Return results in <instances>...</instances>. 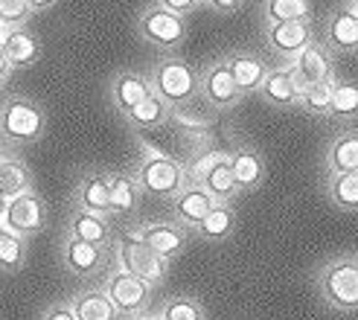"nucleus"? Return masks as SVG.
<instances>
[{"label":"nucleus","mask_w":358,"mask_h":320,"mask_svg":"<svg viewBox=\"0 0 358 320\" xmlns=\"http://www.w3.org/2000/svg\"><path fill=\"white\" fill-rule=\"evenodd\" d=\"M152 91L164 99L172 111L187 105L201 94V73L189 61L178 56H164L152 70Z\"/></svg>","instance_id":"f257e3e1"},{"label":"nucleus","mask_w":358,"mask_h":320,"mask_svg":"<svg viewBox=\"0 0 358 320\" xmlns=\"http://www.w3.org/2000/svg\"><path fill=\"white\" fill-rule=\"evenodd\" d=\"M315 289L329 309L358 312V259L335 256L324 262L315 274Z\"/></svg>","instance_id":"f03ea898"},{"label":"nucleus","mask_w":358,"mask_h":320,"mask_svg":"<svg viewBox=\"0 0 358 320\" xmlns=\"http://www.w3.org/2000/svg\"><path fill=\"white\" fill-rule=\"evenodd\" d=\"M134 181H137L140 192L152 195V198L172 201L175 195L189 184V177H187V166L181 163V160H175L169 154H160V152H149L137 163Z\"/></svg>","instance_id":"7ed1b4c3"},{"label":"nucleus","mask_w":358,"mask_h":320,"mask_svg":"<svg viewBox=\"0 0 358 320\" xmlns=\"http://www.w3.org/2000/svg\"><path fill=\"white\" fill-rule=\"evenodd\" d=\"M114 256H117L120 271H129L140 279H146L152 289L166 279L169 262H164L146 242H143L140 230H122V233L117 236V242H114Z\"/></svg>","instance_id":"20e7f679"},{"label":"nucleus","mask_w":358,"mask_h":320,"mask_svg":"<svg viewBox=\"0 0 358 320\" xmlns=\"http://www.w3.org/2000/svg\"><path fill=\"white\" fill-rule=\"evenodd\" d=\"M47 129V114L38 102L27 96H9L0 108V140L12 146L35 143Z\"/></svg>","instance_id":"39448f33"},{"label":"nucleus","mask_w":358,"mask_h":320,"mask_svg":"<svg viewBox=\"0 0 358 320\" xmlns=\"http://www.w3.org/2000/svg\"><path fill=\"white\" fill-rule=\"evenodd\" d=\"M105 294L111 297V303L117 306V312L122 317H137L146 314L149 303H152V286L146 279H140L129 271H111L105 279Z\"/></svg>","instance_id":"423d86ee"},{"label":"nucleus","mask_w":358,"mask_h":320,"mask_svg":"<svg viewBox=\"0 0 358 320\" xmlns=\"http://www.w3.org/2000/svg\"><path fill=\"white\" fill-rule=\"evenodd\" d=\"M137 29L149 44H155L160 50H178L187 38V21L184 17L172 15L169 9H160L155 3L149 9H143Z\"/></svg>","instance_id":"0eeeda50"},{"label":"nucleus","mask_w":358,"mask_h":320,"mask_svg":"<svg viewBox=\"0 0 358 320\" xmlns=\"http://www.w3.org/2000/svg\"><path fill=\"white\" fill-rule=\"evenodd\" d=\"M0 224L9 227L15 236L21 239H29L35 233H41L44 224H47V204L44 198L35 189L17 195V198L6 201V210H3V219Z\"/></svg>","instance_id":"6e6552de"},{"label":"nucleus","mask_w":358,"mask_h":320,"mask_svg":"<svg viewBox=\"0 0 358 320\" xmlns=\"http://www.w3.org/2000/svg\"><path fill=\"white\" fill-rule=\"evenodd\" d=\"M289 70H292V76L300 87V94H303L309 85L335 79V56L324 41H312L306 50L297 52V56L292 59Z\"/></svg>","instance_id":"1a4fd4ad"},{"label":"nucleus","mask_w":358,"mask_h":320,"mask_svg":"<svg viewBox=\"0 0 358 320\" xmlns=\"http://www.w3.org/2000/svg\"><path fill=\"white\" fill-rule=\"evenodd\" d=\"M201 96L210 108H234L242 99V91H239L236 79L230 76L224 59L210 61V67L201 73Z\"/></svg>","instance_id":"9d476101"},{"label":"nucleus","mask_w":358,"mask_h":320,"mask_svg":"<svg viewBox=\"0 0 358 320\" xmlns=\"http://www.w3.org/2000/svg\"><path fill=\"white\" fill-rule=\"evenodd\" d=\"M265 41L277 52L280 59H294L315 41V29L309 21H289V24H268L265 27Z\"/></svg>","instance_id":"9b49d317"},{"label":"nucleus","mask_w":358,"mask_h":320,"mask_svg":"<svg viewBox=\"0 0 358 320\" xmlns=\"http://www.w3.org/2000/svg\"><path fill=\"white\" fill-rule=\"evenodd\" d=\"M62 265L73 277H94L108 265V247H99V245L79 242V239L67 236L62 245Z\"/></svg>","instance_id":"f8f14e48"},{"label":"nucleus","mask_w":358,"mask_h":320,"mask_svg":"<svg viewBox=\"0 0 358 320\" xmlns=\"http://www.w3.org/2000/svg\"><path fill=\"white\" fill-rule=\"evenodd\" d=\"M143 242H146L152 251L164 259V262H172L184 254L187 247V230L181 224H169V221H152V224H143L137 227Z\"/></svg>","instance_id":"ddd939ff"},{"label":"nucleus","mask_w":358,"mask_h":320,"mask_svg":"<svg viewBox=\"0 0 358 320\" xmlns=\"http://www.w3.org/2000/svg\"><path fill=\"white\" fill-rule=\"evenodd\" d=\"M216 207V198L201 187V184H187L181 192L172 198V210H175V219L184 230L187 227H199L204 221L207 212Z\"/></svg>","instance_id":"4468645a"},{"label":"nucleus","mask_w":358,"mask_h":320,"mask_svg":"<svg viewBox=\"0 0 358 320\" xmlns=\"http://www.w3.org/2000/svg\"><path fill=\"white\" fill-rule=\"evenodd\" d=\"M73 201L79 210L94 212V216H111V187L105 172H87L79 177Z\"/></svg>","instance_id":"2eb2a0df"},{"label":"nucleus","mask_w":358,"mask_h":320,"mask_svg":"<svg viewBox=\"0 0 358 320\" xmlns=\"http://www.w3.org/2000/svg\"><path fill=\"white\" fill-rule=\"evenodd\" d=\"M324 44L332 50V56H338V52H355L358 50V17L347 6L335 9L327 17Z\"/></svg>","instance_id":"dca6fc26"},{"label":"nucleus","mask_w":358,"mask_h":320,"mask_svg":"<svg viewBox=\"0 0 358 320\" xmlns=\"http://www.w3.org/2000/svg\"><path fill=\"white\" fill-rule=\"evenodd\" d=\"M152 79L149 76H143V73H134V70H125V73L114 76L111 82V102H114V108L125 117L131 108H137V105L152 96Z\"/></svg>","instance_id":"f3484780"},{"label":"nucleus","mask_w":358,"mask_h":320,"mask_svg":"<svg viewBox=\"0 0 358 320\" xmlns=\"http://www.w3.org/2000/svg\"><path fill=\"white\" fill-rule=\"evenodd\" d=\"M199 184L216 198V204H230L239 195V184L234 177V169H230V157L227 152H219V157L201 172Z\"/></svg>","instance_id":"a211bd4d"},{"label":"nucleus","mask_w":358,"mask_h":320,"mask_svg":"<svg viewBox=\"0 0 358 320\" xmlns=\"http://www.w3.org/2000/svg\"><path fill=\"white\" fill-rule=\"evenodd\" d=\"M224 61H227L230 76L236 79L242 94H257L262 87V82H265V76H268V70H271L259 56H254V52H245V50L230 52V56H224Z\"/></svg>","instance_id":"6ab92c4d"},{"label":"nucleus","mask_w":358,"mask_h":320,"mask_svg":"<svg viewBox=\"0 0 358 320\" xmlns=\"http://www.w3.org/2000/svg\"><path fill=\"white\" fill-rule=\"evenodd\" d=\"M230 157V169H234V177H236V184H239V192H250V189H257L262 184V177H265V160L262 154L254 149V146H236V149H230L227 152Z\"/></svg>","instance_id":"aec40b11"},{"label":"nucleus","mask_w":358,"mask_h":320,"mask_svg":"<svg viewBox=\"0 0 358 320\" xmlns=\"http://www.w3.org/2000/svg\"><path fill=\"white\" fill-rule=\"evenodd\" d=\"M0 50H3V56L12 64V70L29 67V64L38 61V56H41V44H38V38H35L27 27L6 29L3 41H0Z\"/></svg>","instance_id":"412c9836"},{"label":"nucleus","mask_w":358,"mask_h":320,"mask_svg":"<svg viewBox=\"0 0 358 320\" xmlns=\"http://www.w3.org/2000/svg\"><path fill=\"white\" fill-rule=\"evenodd\" d=\"M259 94L271 105H277V108H297V102H300V87H297V82H294L289 67L268 70Z\"/></svg>","instance_id":"4be33fe9"},{"label":"nucleus","mask_w":358,"mask_h":320,"mask_svg":"<svg viewBox=\"0 0 358 320\" xmlns=\"http://www.w3.org/2000/svg\"><path fill=\"white\" fill-rule=\"evenodd\" d=\"M67 236L70 239H79V242L99 245V247H108L111 239H114L108 219H105V216H94V212H85V210H76L73 216H70Z\"/></svg>","instance_id":"5701e85b"},{"label":"nucleus","mask_w":358,"mask_h":320,"mask_svg":"<svg viewBox=\"0 0 358 320\" xmlns=\"http://www.w3.org/2000/svg\"><path fill=\"white\" fill-rule=\"evenodd\" d=\"M70 309H73L76 320H120L122 317L117 312V306L111 303V297L105 294V289L79 291L73 300H70Z\"/></svg>","instance_id":"b1692460"},{"label":"nucleus","mask_w":358,"mask_h":320,"mask_svg":"<svg viewBox=\"0 0 358 320\" xmlns=\"http://www.w3.org/2000/svg\"><path fill=\"white\" fill-rule=\"evenodd\" d=\"M327 172H358V131H341L327 149Z\"/></svg>","instance_id":"393cba45"},{"label":"nucleus","mask_w":358,"mask_h":320,"mask_svg":"<svg viewBox=\"0 0 358 320\" xmlns=\"http://www.w3.org/2000/svg\"><path fill=\"white\" fill-rule=\"evenodd\" d=\"M169 114H172L169 105L157 94H152V96L143 99L137 108H131L129 114H125V122H129L134 131H157L169 119Z\"/></svg>","instance_id":"a878e982"},{"label":"nucleus","mask_w":358,"mask_h":320,"mask_svg":"<svg viewBox=\"0 0 358 320\" xmlns=\"http://www.w3.org/2000/svg\"><path fill=\"white\" fill-rule=\"evenodd\" d=\"M29 189H32V175H29L24 160L0 154V198L12 201Z\"/></svg>","instance_id":"bb28decb"},{"label":"nucleus","mask_w":358,"mask_h":320,"mask_svg":"<svg viewBox=\"0 0 358 320\" xmlns=\"http://www.w3.org/2000/svg\"><path fill=\"white\" fill-rule=\"evenodd\" d=\"M108 187H111V216H129L140 204V187L134 181V175L125 172H111L108 175Z\"/></svg>","instance_id":"cd10ccee"},{"label":"nucleus","mask_w":358,"mask_h":320,"mask_svg":"<svg viewBox=\"0 0 358 320\" xmlns=\"http://www.w3.org/2000/svg\"><path fill=\"white\" fill-rule=\"evenodd\" d=\"M195 230H199V236L207 239V242H224L236 230V210H234V204H216Z\"/></svg>","instance_id":"c85d7f7f"},{"label":"nucleus","mask_w":358,"mask_h":320,"mask_svg":"<svg viewBox=\"0 0 358 320\" xmlns=\"http://www.w3.org/2000/svg\"><path fill=\"white\" fill-rule=\"evenodd\" d=\"M327 195L338 210H358V172H341L327 177Z\"/></svg>","instance_id":"c756f323"},{"label":"nucleus","mask_w":358,"mask_h":320,"mask_svg":"<svg viewBox=\"0 0 358 320\" xmlns=\"http://www.w3.org/2000/svg\"><path fill=\"white\" fill-rule=\"evenodd\" d=\"M262 15L268 24H289V21H309L312 0H265Z\"/></svg>","instance_id":"7c9ffc66"},{"label":"nucleus","mask_w":358,"mask_h":320,"mask_svg":"<svg viewBox=\"0 0 358 320\" xmlns=\"http://www.w3.org/2000/svg\"><path fill=\"white\" fill-rule=\"evenodd\" d=\"M27 262V239L15 236L9 227L0 224V271L17 274Z\"/></svg>","instance_id":"2f4dec72"},{"label":"nucleus","mask_w":358,"mask_h":320,"mask_svg":"<svg viewBox=\"0 0 358 320\" xmlns=\"http://www.w3.org/2000/svg\"><path fill=\"white\" fill-rule=\"evenodd\" d=\"M329 117L350 122L358 117V85L335 79V91H332V105H329Z\"/></svg>","instance_id":"473e14b6"},{"label":"nucleus","mask_w":358,"mask_h":320,"mask_svg":"<svg viewBox=\"0 0 358 320\" xmlns=\"http://www.w3.org/2000/svg\"><path fill=\"white\" fill-rule=\"evenodd\" d=\"M332 91H335V79H329V82H317V85H309L306 91L300 94L297 108H300V111H306V114H312V117H329Z\"/></svg>","instance_id":"72a5a7b5"},{"label":"nucleus","mask_w":358,"mask_h":320,"mask_svg":"<svg viewBox=\"0 0 358 320\" xmlns=\"http://www.w3.org/2000/svg\"><path fill=\"white\" fill-rule=\"evenodd\" d=\"M157 317L160 320H204V309H201V303L195 297L175 294L164 303V309H160Z\"/></svg>","instance_id":"f704fd0d"},{"label":"nucleus","mask_w":358,"mask_h":320,"mask_svg":"<svg viewBox=\"0 0 358 320\" xmlns=\"http://www.w3.org/2000/svg\"><path fill=\"white\" fill-rule=\"evenodd\" d=\"M35 12L27 0H0V27L3 29H21Z\"/></svg>","instance_id":"c9c22d12"},{"label":"nucleus","mask_w":358,"mask_h":320,"mask_svg":"<svg viewBox=\"0 0 358 320\" xmlns=\"http://www.w3.org/2000/svg\"><path fill=\"white\" fill-rule=\"evenodd\" d=\"M201 3H204V0H155V6H160V9H169L172 15H181V17L192 15V12L199 9Z\"/></svg>","instance_id":"e433bc0d"},{"label":"nucleus","mask_w":358,"mask_h":320,"mask_svg":"<svg viewBox=\"0 0 358 320\" xmlns=\"http://www.w3.org/2000/svg\"><path fill=\"white\" fill-rule=\"evenodd\" d=\"M41 320H76V314L70 309V303H56L41 314Z\"/></svg>","instance_id":"4c0bfd02"},{"label":"nucleus","mask_w":358,"mask_h":320,"mask_svg":"<svg viewBox=\"0 0 358 320\" xmlns=\"http://www.w3.org/2000/svg\"><path fill=\"white\" fill-rule=\"evenodd\" d=\"M204 3H207L210 9L222 12V15H234V12H239V9H242L245 0H204Z\"/></svg>","instance_id":"58836bf2"},{"label":"nucleus","mask_w":358,"mask_h":320,"mask_svg":"<svg viewBox=\"0 0 358 320\" xmlns=\"http://www.w3.org/2000/svg\"><path fill=\"white\" fill-rule=\"evenodd\" d=\"M9 76H12V64L6 61V56H3V50H0V91H3V85L9 82Z\"/></svg>","instance_id":"ea45409f"},{"label":"nucleus","mask_w":358,"mask_h":320,"mask_svg":"<svg viewBox=\"0 0 358 320\" xmlns=\"http://www.w3.org/2000/svg\"><path fill=\"white\" fill-rule=\"evenodd\" d=\"M27 3H29L32 12H44V9H50L52 3H56V0H27Z\"/></svg>","instance_id":"a19ab883"},{"label":"nucleus","mask_w":358,"mask_h":320,"mask_svg":"<svg viewBox=\"0 0 358 320\" xmlns=\"http://www.w3.org/2000/svg\"><path fill=\"white\" fill-rule=\"evenodd\" d=\"M347 9H350L355 17H358V0H350V3H347Z\"/></svg>","instance_id":"79ce46f5"},{"label":"nucleus","mask_w":358,"mask_h":320,"mask_svg":"<svg viewBox=\"0 0 358 320\" xmlns=\"http://www.w3.org/2000/svg\"><path fill=\"white\" fill-rule=\"evenodd\" d=\"M125 320H160L157 314L155 317H149V314H137V317H125Z\"/></svg>","instance_id":"37998d69"},{"label":"nucleus","mask_w":358,"mask_h":320,"mask_svg":"<svg viewBox=\"0 0 358 320\" xmlns=\"http://www.w3.org/2000/svg\"><path fill=\"white\" fill-rule=\"evenodd\" d=\"M3 210H6V198H0V219H3Z\"/></svg>","instance_id":"c03bdc74"},{"label":"nucleus","mask_w":358,"mask_h":320,"mask_svg":"<svg viewBox=\"0 0 358 320\" xmlns=\"http://www.w3.org/2000/svg\"><path fill=\"white\" fill-rule=\"evenodd\" d=\"M3 35H6V29H3V27H0V41H3Z\"/></svg>","instance_id":"a18cd8bd"}]
</instances>
